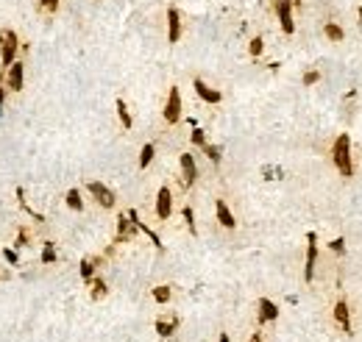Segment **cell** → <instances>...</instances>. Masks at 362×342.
<instances>
[{
	"mask_svg": "<svg viewBox=\"0 0 362 342\" xmlns=\"http://www.w3.org/2000/svg\"><path fill=\"white\" fill-rule=\"evenodd\" d=\"M175 328H178V320H156V334L159 336H170V334H173V331Z\"/></svg>",
	"mask_w": 362,
	"mask_h": 342,
	"instance_id": "20",
	"label": "cell"
},
{
	"mask_svg": "<svg viewBox=\"0 0 362 342\" xmlns=\"http://www.w3.org/2000/svg\"><path fill=\"white\" fill-rule=\"evenodd\" d=\"M279 317V306L270 298H259V323H270Z\"/></svg>",
	"mask_w": 362,
	"mask_h": 342,
	"instance_id": "15",
	"label": "cell"
},
{
	"mask_svg": "<svg viewBox=\"0 0 362 342\" xmlns=\"http://www.w3.org/2000/svg\"><path fill=\"white\" fill-rule=\"evenodd\" d=\"M193 89H195V95H198L201 100L212 103V106H217V103L223 100V95H220V92H217V89H212V86L206 84L204 78H195V81H193Z\"/></svg>",
	"mask_w": 362,
	"mask_h": 342,
	"instance_id": "10",
	"label": "cell"
},
{
	"mask_svg": "<svg viewBox=\"0 0 362 342\" xmlns=\"http://www.w3.org/2000/svg\"><path fill=\"white\" fill-rule=\"evenodd\" d=\"M190 139H193L195 148H204V145H206V134L201 131V128H195V126H193V134H190Z\"/></svg>",
	"mask_w": 362,
	"mask_h": 342,
	"instance_id": "29",
	"label": "cell"
},
{
	"mask_svg": "<svg viewBox=\"0 0 362 342\" xmlns=\"http://www.w3.org/2000/svg\"><path fill=\"white\" fill-rule=\"evenodd\" d=\"M329 248H332L334 253H343L345 251V240H343V237H337V240H332V245H329Z\"/></svg>",
	"mask_w": 362,
	"mask_h": 342,
	"instance_id": "32",
	"label": "cell"
},
{
	"mask_svg": "<svg viewBox=\"0 0 362 342\" xmlns=\"http://www.w3.org/2000/svg\"><path fill=\"white\" fill-rule=\"evenodd\" d=\"M298 3H301V0H293V6H298Z\"/></svg>",
	"mask_w": 362,
	"mask_h": 342,
	"instance_id": "38",
	"label": "cell"
},
{
	"mask_svg": "<svg viewBox=\"0 0 362 342\" xmlns=\"http://www.w3.org/2000/svg\"><path fill=\"white\" fill-rule=\"evenodd\" d=\"M98 262H101V259H84V262H81V278H84L86 284H92V278H95Z\"/></svg>",
	"mask_w": 362,
	"mask_h": 342,
	"instance_id": "16",
	"label": "cell"
},
{
	"mask_svg": "<svg viewBox=\"0 0 362 342\" xmlns=\"http://www.w3.org/2000/svg\"><path fill=\"white\" fill-rule=\"evenodd\" d=\"M153 153H156V145H153V142L142 145V150H139V170H145L148 164L153 162Z\"/></svg>",
	"mask_w": 362,
	"mask_h": 342,
	"instance_id": "18",
	"label": "cell"
},
{
	"mask_svg": "<svg viewBox=\"0 0 362 342\" xmlns=\"http://www.w3.org/2000/svg\"><path fill=\"white\" fill-rule=\"evenodd\" d=\"M20 36L14 28H0V72H6L9 67L17 61V50H20Z\"/></svg>",
	"mask_w": 362,
	"mask_h": 342,
	"instance_id": "2",
	"label": "cell"
},
{
	"mask_svg": "<svg viewBox=\"0 0 362 342\" xmlns=\"http://www.w3.org/2000/svg\"><path fill=\"white\" fill-rule=\"evenodd\" d=\"M332 159H334V167L340 170L343 178H351L354 175V162H351V137L348 134H340L332 145Z\"/></svg>",
	"mask_w": 362,
	"mask_h": 342,
	"instance_id": "1",
	"label": "cell"
},
{
	"mask_svg": "<svg viewBox=\"0 0 362 342\" xmlns=\"http://www.w3.org/2000/svg\"><path fill=\"white\" fill-rule=\"evenodd\" d=\"M42 264H53L56 262V245L53 242H45L42 245V259H39Z\"/></svg>",
	"mask_w": 362,
	"mask_h": 342,
	"instance_id": "24",
	"label": "cell"
},
{
	"mask_svg": "<svg viewBox=\"0 0 362 342\" xmlns=\"http://www.w3.org/2000/svg\"><path fill=\"white\" fill-rule=\"evenodd\" d=\"M0 111H3V106H0Z\"/></svg>",
	"mask_w": 362,
	"mask_h": 342,
	"instance_id": "39",
	"label": "cell"
},
{
	"mask_svg": "<svg viewBox=\"0 0 362 342\" xmlns=\"http://www.w3.org/2000/svg\"><path fill=\"white\" fill-rule=\"evenodd\" d=\"M359 28H362V6H359Z\"/></svg>",
	"mask_w": 362,
	"mask_h": 342,
	"instance_id": "37",
	"label": "cell"
},
{
	"mask_svg": "<svg viewBox=\"0 0 362 342\" xmlns=\"http://www.w3.org/2000/svg\"><path fill=\"white\" fill-rule=\"evenodd\" d=\"M318 237H315V231H309L307 234V267H304V281H312L315 278V262H318Z\"/></svg>",
	"mask_w": 362,
	"mask_h": 342,
	"instance_id": "7",
	"label": "cell"
},
{
	"mask_svg": "<svg viewBox=\"0 0 362 342\" xmlns=\"http://www.w3.org/2000/svg\"><path fill=\"white\" fill-rule=\"evenodd\" d=\"M201 150H204V153H206V159H209V162L220 164V153H223V150L217 148V145H209V142H206V145H204V148H201Z\"/></svg>",
	"mask_w": 362,
	"mask_h": 342,
	"instance_id": "26",
	"label": "cell"
},
{
	"mask_svg": "<svg viewBox=\"0 0 362 342\" xmlns=\"http://www.w3.org/2000/svg\"><path fill=\"white\" fill-rule=\"evenodd\" d=\"M170 214H173V192H170V186H162L156 192V217L167 220Z\"/></svg>",
	"mask_w": 362,
	"mask_h": 342,
	"instance_id": "9",
	"label": "cell"
},
{
	"mask_svg": "<svg viewBox=\"0 0 362 342\" xmlns=\"http://www.w3.org/2000/svg\"><path fill=\"white\" fill-rule=\"evenodd\" d=\"M320 81V72L318 70H309L307 75H304V86H315Z\"/></svg>",
	"mask_w": 362,
	"mask_h": 342,
	"instance_id": "31",
	"label": "cell"
},
{
	"mask_svg": "<svg viewBox=\"0 0 362 342\" xmlns=\"http://www.w3.org/2000/svg\"><path fill=\"white\" fill-rule=\"evenodd\" d=\"M334 320L340 323V328H343L345 334H351V312H348V303H345V300L334 303Z\"/></svg>",
	"mask_w": 362,
	"mask_h": 342,
	"instance_id": "14",
	"label": "cell"
},
{
	"mask_svg": "<svg viewBox=\"0 0 362 342\" xmlns=\"http://www.w3.org/2000/svg\"><path fill=\"white\" fill-rule=\"evenodd\" d=\"M173 298V292H170V287H153V300H156V303H167V300Z\"/></svg>",
	"mask_w": 362,
	"mask_h": 342,
	"instance_id": "25",
	"label": "cell"
},
{
	"mask_svg": "<svg viewBox=\"0 0 362 342\" xmlns=\"http://www.w3.org/2000/svg\"><path fill=\"white\" fill-rule=\"evenodd\" d=\"M117 117H120V126L126 128V131H131L134 120H131V114H128V106H126V100H123V97H117Z\"/></svg>",
	"mask_w": 362,
	"mask_h": 342,
	"instance_id": "17",
	"label": "cell"
},
{
	"mask_svg": "<svg viewBox=\"0 0 362 342\" xmlns=\"http://www.w3.org/2000/svg\"><path fill=\"white\" fill-rule=\"evenodd\" d=\"M181 217H184V222H187V228H190V234H198V228H195V214H193V209H190V206H184V209H181Z\"/></svg>",
	"mask_w": 362,
	"mask_h": 342,
	"instance_id": "27",
	"label": "cell"
},
{
	"mask_svg": "<svg viewBox=\"0 0 362 342\" xmlns=\"http://www.w3.org/2000/svg\"><path fill=\"white\" fill-rule=\"evenodd\" d=\"M137 231H139V228L134 225L131 220H128V214H120V217H117V237H115V245H120V242H131Z\"/></svg>",
	"mask_w": 362,
	"mask_h": 342,
	"instance_id": "12",
	"label": "cell"
},
{
	"mask_svg": "<svg viewBox=\"0 0 362 342\" xmlns=\"http://www.w3.org/2000/svg\"><path fill=\"white\" fill-rule=\"evenodd\" d=\"M6 97H9V89H6V84H3V81H0V106H3V103H6Z\"/></svg>",
	"mask_w": 362,
	"mask_h": 342,
	"instance_id": "34",
	"label": "cell"
},
{
	"mask_svg": "<svg viewBox=\"0 0 362 342\" xmlns=\"http://www.w3.org/2000/svg\"><path fill=\"white\" fill-rule=\"evenodd\" d=\"M262 50H265V42H262V36H253V39H251V45H248V53H251L253 59H259V56H262Z\"/></svg>",
	"mask_w": 362,
	"mask_h": 342,
	"instance_id": "28",
	"label": "cell"
},
{
	"mask_svg": "<svg viewBox=\"0 0 362 342\" xmlns=\"http://www.w3.org/2000/svg\"><path fill=\"white\" fill-rule=\"evenodd\" d=\"M0 81L6 84V89H9V92L20 95V92H23V86H25V61H23V59H17L6 72H0Z\"/></svg>",
	"mask_w": 362,
	"mask_h": 342,
	"instance_id": "3",
	"label": "cell"
},
{
	"mask_svg": "<svg viewBox=\"0 0 362 342\" xmlns=\"http://www.w3.org/2000/svg\"><path fill=\"white\" fill-rule=\"evenodd\" d=\"M3 259H6V262H9V264H17V262H20L17 251H9V248H6V251H3Z\"/></svg>",
	"mask_w": 362,
	"mask_h": 342,
	"instance_id": "33",
	"label": "cell"
},
{
	"mask_svg": "<svg viewBox=\"0 0 362 342\" xmlns=\"http://www.w3.org/2000/svg\"><path fill=\"white\" fill-rule=\"evenodd\" d=\"M217 342H229V334H220V339Z\"/></svg>",
	"mask_w": 362,
	"mask_h": 342,
	"instance_id": "36",
	"label": "cell"
},
{
	"mask_svg": "<svg viewBox=\"0 0 362 342\" xmlns=\"http://www.w3.org/2000/svg\"><path fill=\"white\" fill-rule=\"evenodd\" d=\"M215 214H217V222H220V225L223 228H234L237 225V220H234V214H231V209H229V203H226L223 198H217L215 200Z\"/></svg>",
	"mask_w": 362,
	"mask_h": 342,
	"instance_id": "13",
	"label": "cell"
},
{
	"mask_svg": "<svg viewBox=\"0 0 362 342\" xmlns=\"http://www.w3.org/2000/svg\"><path fill=\"white\" fill-rule=\"evenodd\" d=\"M86 192L92 195V198L98 200V203L103 206V209H115V203H117V195L109 189L106 184H101V181H89L86 184Z\"/></svg>",
	"mask_w": 362,
	"mask_h": 342,
	"instance_id": "4",
	"label": "cell"
},
{
	"mask_svg": "<svg viewBox=\"0 0 362 342\" xmlns=\"http://www.w3.org/2000/svg\"><path fill=\"white\" fill-rule=\"evenodd\" d=\"M0 281H3V276H0Z\"/></svg>",
	"mask_w": 362,
	"mask_h": 342,
	"instance_id": "40",
	"label": "cell"
},
{
	"mask_svg": "<svg viewBox=\"0 0 362 342\" xmlns=\"http://www.w3.org/2000/svg\"><path fill=\"white\" fill-rule=\"evenodd\" d=\"M181 39V12L175 6H167V42L175 45Z\"/></svg>",
	"mask_w": 362,
	"mask_h": 342,
	"instance_id": "11",
	"label": "cell"
},
{
	"mask_svg": "<svg viewBox=\"0 0 362 342\" xmlns=\"http://www.w3.org/2000/svg\"><path fill=\"white\" fill-rule=\"evenodd\" d=\"M28 240H31L28 228H20V231H17V242H14V248H25V245H28Z\"/></svg>",
	"mask_w": 362,
	"mask_h": 342,
	"instance_id": "30",
	"label": "cell"
},
{
	"mask_svg": "<svg viewBox=\"0 0 362 342\" xmlns=\"http://www.w3.org/2000/svg\"><path fill=\"white\" fill-rule=\"evenodd\" d=\"M248 342H265V339H262V331H253V334H251V339H248Z\"/></svg>",
	"mask_w": 362,
	"mask_h": 342,
	"instance_id": "35",
	"label": "cell"
},
{
	"mask_svg": "<svg viewBox=\"0 0 362 342\" xmlns=\"http://www.w3.org/2000/svg\"><path fill=\"white\" fill-rule=\"evenodd\" d=\"M178 120H181V92H178V86H170L167 103H164V123L175 126Z\"/></svg>",
	"mask_w": 362,
	"mask_h": 342,
	"instance_id": "5",
	"label": "cell"
},
{
	"mask_svg": "<svg viewBox=\"0 0 362 342\" xmlns=\"http://www.w3.org/2000/svg\"><path fill=\"white\" fill-rule=\"evenodd\" d=\"M273 9H276V14H279L282 31L290 36L296 31V23H293V0H273Z\"/></svg>",
	"mask_w": 362,
	"mask_h": 342,
	"instance_id": "6",
	"label": "cell"
},
{
	"mask_svg": "<svg viewBox=\"0 0 362 342\" xmlns=\"http://www.w3.org/2000/svg\"><path fill=\"white\" fill-rule=\"evenodd\" d=\"M36 9L45 14V17H53L59 12V0H36Z\"/></svg>",
	"mask_w": 362,
	"mask_h": 342,
	"instance_id": "22",
	"label": "cell"
},
{
	"mask_svg": "<svg viewBox=\"0 0 362 342\" xmlns=\"http://www.w3.org/2000/svg\"><path fill=\"white\" fill-rule=\"evenodd\" d=\"M181 178H184V189H190L198 181V164L193 153H181Z\"/></svg>",
	"mask_w": 362,
	"mask_h": 342,
	"instance_id": "8",
	"label": "cell"
},
{
	"mask_svg": "<svg viewBox=\"0 0 362 342\" xmlns=\"http://www.w3.org/2000/svg\"><path fill=\"white\" fill-rule=\"evenodd\" d=\"M323 34L329 36V39H332V42H343L345 39V31L340 28L337 23H326V28H323Z\"/></svg>",
	"mask_w": 362,
	"mask_h": 342,
	"instance_id": "21",
	"label": "cell"
},
{
	"mask_svg": "<svg viewBox=\"0 0 362 342\" xmlns=\"http://www.w3.org/2000/svg\"><path fill=\"white\" fill-rule=\"evenodd\" d=\"M106 292H109L106 281L95 276V278H92V298H95V300H101V298H106Z\"/></svg>",
	"mask_w": 362,
	"mask_h": 342,
	"instance_id": "23",
	"label": "cell"
},
{
	"mask_svg": "<svg viewBox=\"0 0 362 342\" xmlns=\"http://www.w3.org/2000/svg\"><path fill=\"white\" fill-rule=\"evenodd\" d=\"M64 200H67V206H70V209H75V211H84V200H81V192L75 189V186H72V189H67Z\"/></svg>",
	"mask_w": 362,
	"mask_h": 342,
	"instance_id": "19",
	"label": "cell"
}]
</instances>
